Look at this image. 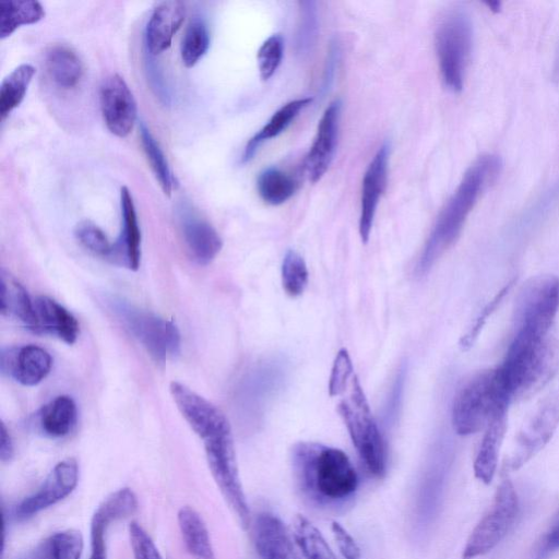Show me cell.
I'll return each mask as SVG.
<instances>
[{
	"instance_id": "obj_26",
	"label": "cell",
	"mask_w": 559,
	"mask_h": 559,
	"mask_svg": "<svg viewBox=\"0 0 559 559\" xmlns=\"http://www.w3.org/2000/svg\"><path fill=\"white\" fill-rule=\"evenodd\" d=\"M293 559H336L321 532L304 515H296L290 527Z\"/></svg>"
},
{
	"instance_id": "obj_31",
	"label": "cell",
	"mask_w": 559,
	"mask_h": 559,
	"mask_svg": "<svg viewBox=\"0 0 559 559\" xmlns=\"http://www.w3.org/2000/svg\"><path fill=\"white\" fill-rule=\"evenodd\" d=\"M139 502L132 489L120 488L96 508L91 520V526L108 531L111 524L132 515L138 509Z\"/></svg>"
},
{
	"instance_id": "obj_7",
	"label": "cell",
	"mask_w": 559,
	"mask_h": 559,
	"mask_svg": "<svg viewBox=\"0 0 559 559\" xmlns=\"http://www.w3.org/2000/svg\"><path fill=\"white\" fill-rule=\"evenodd\" d=\"M473 48V24L461 9L444 14L435 33V49L444 85L461 92Z\"/></svg>"
},
{
	"instance_id": "obj_29",
	"label": "cell",
	"mask_w": 559,
	"mask_h": 559,
	"mask_svg": "<svg viewBox=\"0 0 559 559\" xmlns=\"http://www.w3.org/2000/svg\"><path fill=\"white\" fill-rule=\"evenodd\" d=\"M311 100L312 99L308 97L297 98L286 103L276 110L267 123L248 141L241 162H249L263 142L282 133Z\"/></svg>"
},
{
	"instance_id": "obj_30",
	"label": "cell",
	"mask_w": 559,
	"mask_h": 559,
	"mask_svg": "<svg viewBox=\"0 0 559 559\" xmlns=\"http://www.w3.org/2000/svg\"><path fill=\"white\" fill-rule=\"evenodd\" d=\"M1 313L17 319L29 330L33 325V300L24 286L5 271L1 273Z\"/></svg>"
},
{
	"instance_id": "obj_43",
	"label": "cell",
	"mask_w": 559,
	"mask_h": 559,
	"mask_svg": "<svg viewBox=\"0 0 559 559\" xmlns=\"http://www.w3.org/2000/svg\"><path fill=\"white\" fill-rule=\"evenodd\" d=\"M354 374V367L348 352L345 348L340 349L334 359L329 380L330 395H341Z\"/></svg>"
},
{
	"instance_id": "obj_15",
	"label": "cell",
	"mask_w": 559,
	"mask_h": 559,
	"mask_svg": "<svg viewBox=\"0 0 559 559\" xmlns=\"http://www.w3.org/2000/svg\"><path fill=\"white\" fill-rule=\"evenodd\" d=\"M283 361L263 360L243 377L238 389L239 407L250 416L259 417L265 404L277 392L285 379Z\"/></svg>"
},
{
	"instance_id": "obj_21",
	"label": "cell",
	"mask_w": 559,
	"mask_h": 559,
	"mask_svg": "<svg viewBox=\"0 0 559 559\" xmlns=\"http://www.w3.org/2000/svg\"><path fill=\"white\" fill-rule=\"evenodd\" d=\"M186 16L185 3L177 0L159 2L153 10L145 29L147 53L157 56L171 46L173 37Z\"/></svg>"
},
{
	"instance_id": "obj_34",
	"label": "cell",
	"mask_w": 559,
	"mask_h": 559,
	"mask_svg": "<svg viewBox=\"0 0 559 559\" xmlns=\"http://www.w3.org/2000/svg\"><path fill=\"white\" fill-rule=\"evenodd\" d=\"M35 73L34 66L23 63L2 80L0 86V116L2 120L22 103Z\"/></svg>"
},
{
	"instance_id": "obj_38",
	"label": "cell",
	"mask_w": 559,
	"mask_h": 559,
	"mask_svg": "<svg viewBox=\"0 0 559 559\" xmlns=\"http://www.w3.org/2000/svg\"><path fill=\"white\" fill-rule=\"evenodd\" d=\"M282 284L290 297L300 296L308 284V269L304 258L295 250H288L282 263Z\"/></svg>"
},
{
	"instance_id": "obj_47",
	"label": "cell",
	"mask_w": 559,
	"mask_h": 559,
	"mask_svg": "<svg viewBox=\"0 0 559 559\" xmlns=\"http://www.w3.org/2000/svg\"><path fill=\"white\" fill-rule=\"evenodd\" d=\"M14 453L12 438L7 429L5 425L1 424L0 431V460L2 462H8L12 459Z\"/></svg>"
},
{
	"instance_id": "obj_8",
	"label": "cell",
	"mask_w": 559,
	"mask_h": 559,
	"mask_svg": "<svg viewBox=\"0 0 559 559\" xmlns=\"http://www.w3.org/2000/svg\"><path fill=\"white\" fill-rule=\"evenodd\" d=\"M559 310V278L540 275L522 287L514 307L512 334L545 336Z\"/></svg>"
},
{
	"instance_id": "obj_35",
	"label": "cell",
	"mask_w": 559,
	"mask_h": 559,
	"mask_svg": "<svg viewBox=\"0 0 559 559\" xmlns=\"http://www.w3.org/2000/svg\"><path fill=\"white\" fill-rule=\"evenodd\" d=\"M257 189L265 203L278 205L295 193L297 183L287 173L276 167H269L259 174Z\"/></svg>"
},
{
	"instance_id": "obj_40",
	"label": "cell",
	"mask_w": 559,
	"mask_h": 559,
	"mask_svg": "<svg viewBox=\"0 0 559 559\" xmlns=\"http://www.w3.org/2000/svg\"><path fill=\"white\" fill-rule=\"evenodd\" d=\"M284 53V40L281 34H273L260 46L257 60L260 76L269 80L277 70Z\"/></svg>"
},
{
	"instance_id": "obj_19",
	"label": "cell",
	"mask_w": 559,
	"mask_h": 559,
	"mask_svg": "<svg viewBox=\"0 0 559 559\" xmlns=\"http://www.w3.org/2000/svg\"><path fill=\"white\" fill-rule=\"evenodd\" d=\"M1 370L22 385L33 386L50 372L52 358L37 345L7 348L1 354Z\"/></svg>"
},
{
	"instance_id": "obj_4",
	"label": "cell",
	"mask_w": 559,
	"mask_h": 559,
	"mask_svg": "<svg viewBox=\"0 0 559 559\" xmlns=\"http://www.w3.org/2000/svg\"><path fill=\"white\" fill-rule=\"evenodd\" d=\"M510 404L498 368L481 370L472 376L454 396L451 411L453 429L460 436L476 433L486 428L499 409Z\"/></svg>"
},
{
	"instance_id": "obj_12",
	"label": "cell",
	"mask_w": 559,
	"mask_h": 559,
	"mask_svg": "<svg viewBox=\"0 0 559 559\" xmlns=\"http://www.w3.org/2000/svg\"><path fill=\"white\" fill-rule=\"evenodd\" d=\"M79 483V465L75 459L58 462L35 492L24 498L15 508L20 520L29 519L70 496Z\"/></svg>"
},
{
	"instance_id": "obj_49",
	"label": "cell",
	"mask_w": 559,
	"mask_h": 559,
	"mask_svg": "<svg viewBox=\"0 0 559 559\" xmlns=\"http://www.w3.org/2000/svg\"><path fill=\"white\" fill-rule=\"evenodd\" d=\"M554 80L559 83V50L555 60Z\"/></svg>"
},
{
	"instance_id": "obj_24",
	"label": "cell",
	"mask_w": 559,
	"mask_h": 559,
	"mask_svg": "<svg viewBox=\"0 0 559 559\" xmlns=\"http://www.w3.org/2000/svg\"><path fill=\"white\" fill-rule=\"evenodd\" d=\"M253 540L260 559H293L289 535L282 521L272 513L257 515Z\"/></svg>"
},
{
	"instance_id": "obj_16",
	"label": "cell",
	"mask_w": 559,
	"mask_h": 559,
	"mask_svg": "<svg viewBox=\"0 0 559 559\" xmlns=\"http://www.w3.org/2000/svg\"><path fill=\"white\" fill-rule=\"evenodd\" d=\"M178 228L188 255L200 265H207L219 253L223 241L210 222L190 205L178 209Z\"/></svg>"
},
{
	"instance_id": "obj_17",
	"label": "cell",
	"mask_w": 559,
	"mask_h": 559,
	"mask_svg": "<svg viewBox=\"0 0 559 559\" xmlns=\"http://www.w3.org/2000/svg\"><path fill=\"white\" fill-rule=\"evenodd\" d=\"M390 145L383 143L369 163L361 182L359 235L367 242L379 201L388 185Z\"/></svg>"
},
{
	"instance_id": "obj_18",
	"label": "cell",
	"mask_w": 559,
	"mask_h": 559,
	"mask_svg": "<svg viewBox=\"0 0 559 559\" xmlns=\"http://www.w3.org/2000/svg\"><path fill=\"white\" fill-rule=\"evenodd\" d=\"M341 102H332L323 111L317 133L305 159L307 176L311 182L319 181L329 169L337 143Z\"/></svg>"
},
{
	"instance_id": "obj_48",
	"label": "cell",
	"mask_w": 559,
	"mask_h": 559,
	"mask_svg": "<svg viewBox=\"0 0 559 559\" xmlns=\"http://www.w3.org/2000/svg\"><path fill=\"white\" fill-rule=\"evenodd\" d=\"M88 559H107L106 537L91 536V555Z\"/></svg>"
},
{
	"instance_id": "obj_9",
	"label": "cell",
	"mask_w": 559,
	"mask_h": 559,
	"mask_svg": "<svg viewBox=\"0 0 559 559\" xmlns=\"http://www.w3.org/2000/svg\"><path fill=\"white\" fill-rule=\"evenodd\" d=\"M202 442L214 481L242 528L247 530L251 515L239 476L231 427L222 429Z\"/></svg>"
},
{
	"instance_id": "obj_46",
	"label": "cell",
	"mask_w": 559,
	"mask_h": 559,
	"mask_svg": "<svg viewBox=\"0 0 559 559\" xmlns=\"http://www.w3.org/2000/svg\"><path fill=\"white\" fill-rule=\"evenodd\" d=\"M559 549V512L546 535L538 551L539 557L546 556Z\"/></svg>"
},
{
	"instance_id": "obj_41",
	"label": "cell",
	"mask_w": 559,
	"mask_h": 559,
	"mask_svg": "<svg viewBox=\"0 0 559 559\" xmlns=\"http://www.w3.org/2000/svg\"><path fill=\"white\" fill-rule=\"evenodd\" d=\"M300 13L296 45L299 53H306L311 50L317 38L318 19L316 3L313 1L300 2Z\"/></svg>"
},
{
	"instance_id": "obj_27",
	"label": "cell",
	"mask_w": 559,
	"mask_h": 559,
	"mask_svg": "<svg viewBox=\"0 0 559 559\" xmlns=\"http://www.w3.org/2000/svg\"><path fill=\"white\" fill-rule=\"evenodd\" d=\"M178 526L188 552L194 559H216L207 526L192 507H181L177 514Z\"/></svg>"
},
{
	"instance_id": "obj_11",
	"label": "cell",
	"mask_w": 559,
	"mask_h": 559,
	"mask_svg": "<svg viewBox=\"0 0 559 559\" xmlns=\"http://www.w3.org/2000/svg\"><path fill=\"white\" fill-rule=\"evenodd\" d=\"M559 425V394L547 397L519 433L503 468L518 471L534 457L552 438Z\"/></svg>"
},
{
	"instance_id": "obj_22",
	"label": "cell",
	"mask_w": 559,
	"mask_h": 559,
	"mask_svg": "<svg viewBox=\"0 0 559 559\" xmlns=\"http://www.w3.org/2000/svg\"><path fill=\"white\" fill-rule=\"evenodd\" d=\"M34 321L31 328L36 333L50 334L67 344H73L80 333L75 317L58 301L47 296L33 300Z\"/></svg>"
},
{
	"instance_id": "obj_33",
	"label": "cell",
	"mask_w": 559,
	"mask_h": 559,
	"mask_svg": "<svg viewBox=\"0 0 559 559\" xmlns=\"http://www.w3.org/2000/svg\"><path fill=\"white\" fill-rule=\"evenodd\" d=\"M44 16V7L38 1H2L0 2V38L4 39L23 25L37 23Z\"/></svg>"
},
{
	"instance_id": "obj_6",
	"label": "cell",
	"mask_w": 559,
	"mask_h": 559,
	"mask_svg": "<svg viewBox=\"0 0 559 559\" xmlns=\"http://www.w3.org/2000/svg\"><path fill=\"white\" fill-rule=\"evenodd\" d=\"M108 306L156 364L163 365L168 358L180 353V332L173 321L143 310L122 298L108 299Z\"/></svg>"
},
{
	"instance_id": "obj_2",
	"label": "cell",
	"mask_w": 559,
	"mask_h": 559,
	"mask_svg": "<svg viewBox=\"0 0 559 559\" xmlns=\"http://www.w3.org/2000/svg\"><path fill=\"white\" fill-rule=\"evenodd\" d=\"M497 155L478 157L464 173L456 189L442 207L420 253L416 273L425 275L456 241L477 200L500 174Z\"/></svg>"
},
{
	"instance_id": "obj_3",
	"label": "cell",
	"mask_w": 559,
	"mask_h": 559,
	"mask_svg": "<svg viewBox=\"0 0 559 559\" xmlns=\"http://www.w3.org/2000/svg\"><path fill=\"white\" fill-rule=\"evenodd\" d=\"M511 403L537 394L559 369V341L551 333L540 338L511 337L497 367Z\"/></svg>"
},
{
	"instance_id": "obj_23",
	"label": "cell",
	"mask_w": 559,
	"mask_h": 559,
	"mask_svg": "<svg viewBox=\"0 0 559 559\" xmlns=\"http://www.w3.org/2000/svg\"><path fill=\"white\" fill-rule=\"evenodd\" d=\"M509 407L499 409L485 428L475 461L474 475L484 484L495 477L501 445L508 428Z\"/></svg>"
},
{
	"instance_id": "obj_10",
	"label": "cell",
	"mask_w": 559,
	"mask_h": 559,
	"mask_svg": "<svg viewBox=\"0 0 559 559\" xmlns=\"http://www.w3.org/2000/svg\"><path fill=\"white\" fill-rule=\"evenodd\" d=\"M519 508V497L513 484L503 479L490 508L471 532L462 558L475 559L491 551L513 525Z\"/></svg>"
},
{
	"instance_id": "obj_42",
	"label": "cell",
	"mask_w": 559,
	"mask_h": 559,
	"mask_svg": "<svg viewBox=\"0 0 559 559\" xmlns=\"http://www.w3.org/2000/svg\"><path fill=\"white\" fill-rule=\"evenodd\" d=\"M512 284H513V281L509 282L481 309L480 313L475 319L473 325L467 330V332L461 338L460 346L463 350H467L474 345V343L476 342V340L478 338V336L481 332V329L486 324L487 319L495 312V310L501 304L503 297L508 294Z\"/></svg>"
},
{
	"instance_id": "obj_5",
	"label": "cell",
	"mask_w": 559,
	"mask_h": 559,
	"mask_svg": "<svg viewBox=\"0 0 559 559\" xmlns=\"http://www.w3.org/2000/svg\"><path fill=\"white\" fill-rule=\"evenodd\" d=\"M343 393L346 396L340 401L337 411L353 444L367 471L374 477L382 478L386 471L385 444L355 374Z\"/></svg>"
},
{
	"instance_id": "obj_45",
	"label": "cell",
	"mask_w": 559,
	"mask_h": 559,
	"mask_svg": "<svg viewBox=\"0 0 559 559\" xmlns=\"http://www.w3.org/2000/svg\"><path fill=\"white\" fill-rule=\"evenodd\" d=\"M340 552L345 559H360V549L352 535L337 522L331 525Z\"/></svg>"
},
{
	"instance_id": "obj_36",
	"label": "cell",
	"mask_w": 559,
	"mask_h": 559,
	"mask_svg": "<svg viewBox=\"0 0 559 559\" xmlns=\"http://www.w3.org/2000/svg\"><path fill=\"white\" fill-rule=\"evenodd\" d=\"M141 143L151 169L157 179L165 195L170 197L174 187V177L167 158L148 128L140 126Z\"/></svg>"
},
{
	"instance_id": "obj_13",
	"label": "cell",
	"mask_w": 559,
	"mask_h": 559,
	"mask_svg": "<svg viewBox=\"0 0 559 559\" xmlns=\"http://www.w3.org/2000/svg\"><path fill=\"white\" fill-rule=\"evenodd\" d=\"M99 104L107 129L118 138L129 135L136 120L138 107L133 93L121 75L110 74L103 81Z\"/></svg>"
},
{
	"instance_id": "obj_32",
	"label": "cell",
	"mask_w": 559,
	"mask_h": 559,
	"mask_svg": "<svg viewBox=\"0 0 559 559\" xmlns=\"http://www.w3.org/2000/svg\"><path fill=\"white\" fill-rule=\"evenodd\" d=\"M84 539L80 531L68 528L45 538L28 559H81Z\"/></svg>"
},
{
	"instance_id": "obj_28",
	"label": "cell",
	"mask_w": 559,
	"mask_h": 559,
	"mask_svg": "<svg viewBox=\"0 0 559 559\" xmlns=\"http://www.w3.org/2000/svg\"><path fill=\"white\" fill-rule=\"evenodd\" d=\"M45 67L51 81L61 88L76 86L83 75L80 57L71 47L62 44L47 50Z\"/></svg>"
},
{
	"instance_id": "obj_14",
	"label": "cell",
	"mask_w": 559,
	"mask_h": 559,
	"mask_svg": "<svg viewBox=\"0 0 559 559\" xmlns=\"http://www.w3.org/2000/svg\"><path fill=\"white\" fill-rule=\"evenodd\" d=\"M169 391L183 419L202 441L230 426L226 415L216 405L186 384L173 381Z\"/></svg>"
},
{
	"instance_id": "obj_1",
	"label": "cell",
	"mask_w": 559,
	"mask_h": 559,
	"mask_svg": "<svg viewBox=\"0 0 559 559\" xmlns=\"http://www.w3.org/2000/svg\"><path fill=\"white\" fill-rule=\"evenodd\" d=\"M295 480L312 503L334 507L347 501L358 487L357 473L342 450L318 442H298L292 451Z\"/></svg>"
},
{
	"instance_id": "obj_25",
	"label": "cell",
	"mask_w": 559,
	"mask_h": 559,
	"mask_svg": "<svg viewBox=\"0 0 559 559\" xmlns=\"http://www.w3.org/2000/svg\"><path fill=\"white\" fill-rule=\"evenodd\" d=\"M78 408L69 395H59L45 404L36 415L39 431L49 438L68 436L76 425Z\"/></svg>"
},
{
	"instance_id": "obj_37",
	"label": "cell",
	"mask_w": 559,
	"mask_h": 559,
	"mask_svg": "<svg viewBox=\"0 0 559 559\" xmlns=\"http://www.w3.org/2000/svg\"><path fill=\"white\" fill-rule=\"evenodd\" d=\"M210 31L201 17H194L188 24L180 44V56L187 68L193 67L210 47Z\"/></svg>"
},
{
	"instance_id": "obj_20",
	"label": "cell",
	"mask_w": 559,
	"mask_h": 559,
	"mask_svg": "<svg viewBox=\"0 0 559 559\" xmlns=\"http://www.w3.org/2000/svg\"><path fill=\"white\" fill-rule=\"evenodd\" d=\"M121 231L112 243L109 260L118 265L136 271L141 263V230L133 198L127 187L120 190Z\"/></svg>"
},
{
	"instance_id": "obj_39",
	"label": "cell",
	"mask_w": 559,
	"mask_h": 559,
	"mask_svg": "<svg viewBox=\"0 0 559 559\" xmlns=\"http://www.w3.org/2000/svg\"><path fill=\"white\" fill-rule=\"evenodd\" d=\"M78 241L88 251L108 259L112 249L106 234L93 222L82 221L74 229Z\"/></svg>"
},
{
	"instance_id": "obj_44",
	"label": "cell",
	"mask_w": 559,
	"mask_h": 559,
	"mask_svg": "<svg viewBox=\"0 0 559 559\" xmlns=\"http://www.w3.org/2000/svg\"><path fill=\"white\" fill-rule=\"evenodd\" d=\"M129 538L134 559H163L154 540L139 523L130 524Z\"/></svg>"
}]
</instances>
